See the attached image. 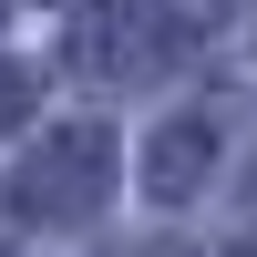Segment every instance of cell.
Wrapping results in <instances>:
<instances>
[{
  "instance_id": "3957f363",
  "label": "cell",
  "mask_w": 257,
  "mask_h": 257,
  "mask_svg": "<svg viewBox=\"0 0 257 257\" xmlns=\"http://www.w3.org/2000/svg\"><path fill=\"white\" fill-rule=\"evenodd\" d=\"M206 155H216V123H165V134H155V196L165 206L196 196V185H206Z\"/></svg>"
},
{
  "instance_id": "6da1fadb",
  "label": "cell",
  "mask_w": 257,
  "mask_h": 257,
  "mask_svg": "<svg viewBox=\"0 0 257 257\" xmlns=\"http://www.w3.org/2000/svg\"><path fill=\"white\" fill-rule=\"evenodd\" d=\"M103 175H113V134H103V123H62V134H41V155L21 165L11 206H21V216H41V226L93 216V206H103Z\"/></svg>"
},
{
  "instance_id": "7a4b0ae2",
  "label": "cell",
  "mask_w": 257,
  "mask_h": 257,
  "mask_svg": "<svg viewBox=\"0 0 257 257\" xmlns=\"http://www.w3.org/2000/svg\"><path fill=\"white\" fill-rule=\"evenodd\" d=\"M175 52H185V31L165 11H144V0H134V11H93L72 31V62L93 82H134V72H155V62H175Z\"/></svg>"
},
{
  "instance_id": "277c9868",
  "label": "cell",
  "mask_w": 257,
  "mask_h": 257,
  "mask_svg": "<svg viewBox=\"0 0 257 257\" xmlns=\"http://www.w3.org/2000/svg\"><path fill=\"white\" fill-rule=\"evenodd\" d=\"M21 113H31V82H21V72H11V62H0V134H11V123H21Z\"/></svg>"
}]
</instances>
